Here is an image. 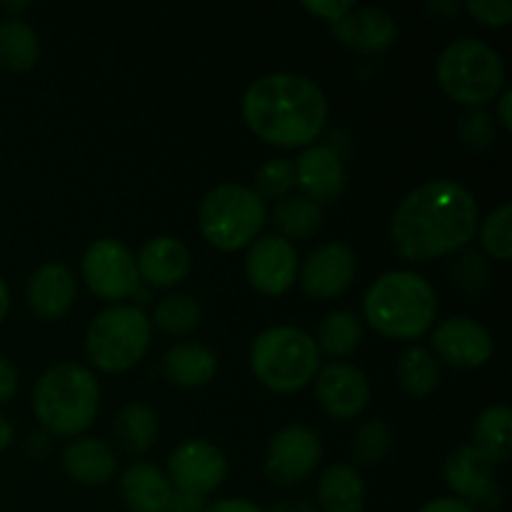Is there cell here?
Wrapping results in <instances>:
<instances>
[{"instance_id": "39", "label": "cell", "mask_w": 512, "mask_h": 512, "mask_svg": "<svg viewBox=\"0 0 512 512\" xmlns=\"http://www.w3.org/2000/svg\"><path fill=\"white\" fill-rule=\"evenodd\" d=\"M18 390V370L10 360L0 358V405L8 403Z\"/></svg>"}, {"instance_id": "34", "label": "cell", "mask_w": 512, "mask_h": 512, "mask_svg": "<svg viewBox=\"0 0 512 512\" xmlns=\"http://www.w3.org/2000/svg\"><path fill=\"white\" fill-rule=\"evenodd\" d=\"M480 243L485 253L495 260H510L512 255V205L503 203L495 208L480 225Z\"/></svg>"}, {"instance_id": "12", "label": "cell", "mask_w": 512, "mask_h": 512, "mask_svg": "<svg viewBox=\"0 0 512 512\" xmlns=\"http://www.w3.org/2000/svg\"><path fill=\"white\" fill-rule=\"evenodd\" d=\"M245 273L260 293L283 295L293 288L298 275V253L290 240L280 235H265L250 245L245 255Z\"/></svg>"}, {"instance_id": "41", "label": "cell", "mask_w": 512, "mask_h": 512, "mask_svg": "<svg viewBox=\"0 0 512 512\" xmlns=\"http://www.w3.org/2000/svg\"><path fill=\"white\" fill-rule=\"evenodd\" d=\"M203 512H265L263 508H258L255 503L243 498H233V500H220V503L205 505Z\"/></svg>"}, {"instance_id": "45", "label": "cell", "mask_w": 512, "mask_h": 512, "mask_svg": "<svg viewBox=\"0 0 512 512\" xmlns=\"http://www.w3.org/2000/svg\"><path fill=\"white\" fill-rule=\"evenodd\" d=\"M425 10L433 15H458L460 10V3H450V0H433V3L425 5Z\"/></svg>"}, {"instance_id": "4", "label": "cell", "mask_w": 512, "mask_h": 512, "mask_svg": "<svg viewBox=\"0 0 512 512\" xmlns=\"http://www.w3.org/2000/svg\"><path fill=\"white\" fill-rule=\"evenodd\" d=\"M100 388L88 368L60 363L45 370L33 390V410L48 433H83L98 415Z\"/></svg>"}, {"instance_id": "43", "label": "cell", "mask_w": 512, "mask_h": 512, "mask_svg": "<svg viewBox=\"0 0 512 512\" xmlns=\"http://www.w3.org/2000/svg\"><path fill=\"white\" fill-rule=\"evenodd\" d=\"M510 108H512V93H510V90H505V93L500 95V100H498V118H500V123H503L505 130H512Z\"/></svg>"}, {"instance_id": "29", "label": "cell", "mask_w": 512, "mask_h": 512, "mask_svg": "<svg viewBox=\"0 0 512 512\" xmlns=\"http://www.w3.org/2000/svg\"><path fill=\"white\" fill-rule=\"evenodd\" d=\"M363 340V325L348 310H335V313L325 315L318 325V350H323L330 358H345V355L355 353Z\"/></svg>"}, {"instance_id": "2", "label": "cell", "mask_w": 512, "mask_h": 512, "mask_svg": "<svg viewBox=\"0 0 512 512\" xmlns=\"http://www.w3.org/2000/svg\"><path fill=\"white\" fill-rule=\"evenodd\" d=\"M243 118L265 143L300 148L323 133L328 100L320 85L305 75L270 73L248 85Z\"/></svg>"}, {"instance_id": "14", "label": "cell", "mask_w": 512, "mask_h": 512, "mask_svg": "<svg viewBox=\"0 0 512 512\" xmlns=\"http://www.w3.org/2000/svg\"><path fill=\"white\" fill-rule=\"evenodd\" d=\"M433 350L453 368H480L493 355V335L478 320L455 315L433 330Z\"/></svg>"}, {"instance_id": "33", "label": "cell", "mask_w": 512, "mask_h": 512, "mask_svg": "<svg viewBox=\"0 0 512 512\" xmlns=\"http://www.w3.org/2000/svg\"><path fill=\"white\" fill-rule=\"evenodd\" d=\"M393 448V428L385 420L375 418L360 425L353 440V455L360 465H378Z\"/></svg>"}, {"instance_id": "10", "label": "cell", "mask_w": 512, "mask_h": 512, "mask_svg": "<svg viewBox=\"0 0 512 512\" xmlns=\"http://www.w3.org/2000/svg\"><path fill=\"white\" fill-rule=\"evenodd\" d=\"M225 475L228 460L208 440H185L168 458V480L178 493L205 498L223 485Z\"/></svg>"}, {"instance_id": "28", "label": "cell", "mask_w": 512, "mask_h": 512, "mask_svg": "<svg viewBox=\"0 0 512 512\" xmlns=\"http://www.w3.org/2000/svg\"><path fill=\"white\" fill-rule=\"evenodd\" d=\"M115 438L125 453L143 455L158 438V418L148 405L130 403L115 418Z\"/></svg>"}, {"instance_id": "30", "label": "cell", "mask_w": 512, "mask_h": 512, "mask_svg": "<svg viewBox=\"0 0 512 512\" xmlns=\"http://www.w3.org/2000/svg\"><path fill=\"white\" fill-rule=\"evenodd\" d=\"M275 225L288 238H310L323 225V208L305 195H285L275 205Z\"/></svg>"}, {"instance_id": "38", "label": "cell", "mask_w": 512, "mask_h": 512, "mask_svg": "<svg viewBox=\"0 0 512 512\" xmlns=\"http://www.w3.org/2000/svg\"><path fill=\"white\" fill-rule=\"evenodd\" d=\"M303 8L308 10V13L320 15L323 20H330V23H335V20L343 18L348 10H353L355 5L350 3V0H305Z\"/></svg>"}, {"instance_id": "19", "label": "cell", "mask_w": 512, "mask_h": 512, "mask_svg": "<svg viewBox=\"0 0 512 512\" xmlns=\"http://www.w3.org/2000/svg\"><path fill=\"white\" fill-rule=\"evenodd\" d=\"M138 275L153 288H173L190 273V250L173 235L148 240L135 258Z\"/></svg>"}, {"instance_id": "13", "label": "cell", "mask_w": 512, "mask_h": 512, "mask_svg": "<svg viewBox=\"0 0 512 512\" xmlns=\"http://www.w3.org/2000/svg\"><path fill=\"white\" fill-rule=\"evenodd\" d=\"M445 483L463 503L495 508L500 490L495 485V465L475 445H460L445 460Z\"/></svg>"}, {"instance_id": "31", "label": "cell", "mask_w": 512, "mask_h": 512, "mask_svg": "<svg viewBox=\"0 0 512 512\" xmlns=\"http://www.w3.org/2000/svg\"><path fill=\"white\" fill-rule=\"evenodd\" d=\"M450 280H453L460 293L470 295V298H483L490 285H493L488 258L475 248L463 250L450 265Z\"/></svg>"}, {"instance_id": "16", "label": "cell", "mask_w": 512, "mask_h": 512, "mask_svg": "<svg viewBox=\"0 0 512 512\" xmlns=\"http://www.w3.org/2000/svg\"><path fill=\"white\" fill-rule=\"evenodd\" d=\"M355 278V253L343 243H325L305 258L300 285L315 300L338 298Z\"/></svg>"}, {"instance_id": "36", "label": "cell", "mask_w": 512, "mask_h": 512, "mask_svg": "<svg viewBox=\"0 0 512 512\" xmlns=\"http://www.w3.org/2000/svg\"><path fill=\"white\" fill-rule=\"evenodd\" d=\"M458 135H460V140H463L465 148L483 150V148H490V145L495 143V135H498V130H495L493 115L485 113L483 108H470L468 113L460 118Z\"/></svg>"}, {"instance_id": "8", "label": "cell", "mask_w": 512, "mask_h": 512, "mask_svg": "<svg viewBox=\"0 0 512 512\" xmlns=\"http://www.w3.org/2000/svg\"><path fill=\"white\" fill-rule=\"evenodd\" d=\"M150 348V320L135 305H113L95 315L85 335V353L103 373H123Z\"/></svg>"}, {"instance_id": "17", "label": "cell", "mask_w": 512, "mask_h": 512, "mask_svg": "<svg viewBox=\"0 0 512 512\" xmlns=\"http://www.w3.org/2000/svg\"><path fill=\"white\" fill-rule=\"evenodd\" d=\"M295 185L313 203H335L345 190V168L338 153L325 145H310L293 165Z\"/></svg>"}, {"instance_id": "22", "label": "cell", "mask_w": 512, "mask_h": 512, "mask_svg": "<svg viewBox=\"0 0 512 512\" xmlns=\"http://www.w3.org/2000/svg\"><path fill=\"white\" fill-rule=\"evenodd\" d=\"M63 468L75 483L105 485L115 473L113 448L98 438H78L63 450Z\"/></svg>"}, {"instance_id": "1", "label": "cell", "mask_w": 512, "mask_h": 512, "mask_svg": "<svg viewBox=\"0 0 512 512\" xmlns=\"http://www.w3.org/2000/svg\"><path fill=\"white\" fill-rule=\"evenodd\" d=\"M478 220V203L465 185L448 178L428 180L400 200L390 240L403 260L425 263L465 248Z\"/></svg>"}, {"instance_id": "26", "label": "cell", "mask_w": 512, "mask_h": 512, "mask_svg": "<svg viewBox=\"0 0 512 512\" xmlns=\"http://www.w3.org/2000/svg\"><path fill=\"white\" fill-rule=\"evenodd\" d=\"M38 58V33L20 18L3 20V23H0V65H5L8 70L23 73V70L35 68Z\"/></svg>"}, {"instance_id": "20", "label": "cell", "mask_w": 512, "mask_h": 512, "mask_svg": "<svg viewBox=\"0 0 512 512\" xmlns=\"http://www.w3.org/2000/svg\"><path fill=\"white\" fill-rule=\"evenodd\" d=\"M75 278L60 263H45L30 275L28 305L40 318H60L75 300Z\"/></svg>"}, {"instance_id": "15", "label": "cell", "mask_w": 512, "mask_h": 512, "mask_svg": "<svg viewBox=\"0 0 512 512\" xmlns=\"http://www.w3.org/2000/svg\"><path fill=\"white\" fill-rule=\"evenodd\" d=\"M315 395L330 418L350 420L363 413L368 405L370 383L360 368L335 360L315 375Z\"/></svg>"}, {"instance_id": "11", "label": "cell", "mask_w": 512, "mask_h": 512, "mask_svg": "<svg viewBox=\"0 0 512 512\" xmlns=\"http://www.w3.org/2000/svg\"><path fill=\"white\" fill-rule=\"evenodd\" d=\"M323 445L310 428L288 425L278 430L268 445L265 455V475L278 485L303 483L318 468Z\"/></svg>"}, {"instance_id": "40", "label": "cell", "mask_w": 512, "mask_h": 512, "mask_svg": "<svg viewBox=\"0 0 512 512\" xmlns=\"http://www.w3.org/2000/svg\"><path fill=\"white\" fill-rule=\"evenodd\" d=\"M418 512H475V508H470L460 498H435L425 503Z\"/></svg>"}, {"instance_id": "6", "label": "cell", "mask_w": 512, "mask_h": 512, "mask_svg": "<svg viewBox=\"0 0 512 512\" xmlns=\"http://www.w3.org/2000/svg\"><path fill=\"white\" fill-rule=\"evenodd\" d=\"M440 88L458 103L480 108L500 95L505 63L498 50L478 38H458L438 58Z\"/></svg>"}, {"instance_id": "25", "label": "cell", "mask_w": 512, "mask_h": 512, "mask_svg": "<svg viewBox=\"0 0 512 512\" xmlns=\"http://www.w3.org/2000/svg\"><path fill=\"white\" fill-rule=\"evenodd\" d=\"M510 420L512 413L508 405H490L475 420L473 445L493 465L505 463L510 458Z\"/></svg>"}, {"instance_id": "44", "label": "cell", "mask_w": 512, "mask_h": 512, "mask_svg": "<svg viewBox=\"0 0 512 512\" xmlns=\"http://www.w3.org/2000/svg\"><path fill=\"white\" fill-rule=\"evenodd\" d=\"M270 512H318L308 500H280Z\"/></svg>"}, {"instance_id": "42", "label": "cell", "mask_w": 512, "mask_h": 512, "mask_svg": "<svg viewBox=\"0 0 512 512\" xmlns=\"http://www.w3.org/2000/svg\"><path fill=\"white\" fill-rule=\"evenodd\" d=\"M203 508H205L203 498H195V495H185V493H173V500H170L165 512H203Z\"/></svg>"}, {"instance_id": "27", "label": "cell", "mask_w": 512, "mask_h": 512, "mask_svg": "<svg viewBox=\"0 0 512 512\" xmlns=\"http://www.w3.org/2000/svg\"><path fill=\"white\" fill-rule=\"evenodd\" d=\"M395 378H398V385L405 393L413 395V398H425V395L438 388L440 365L428 348L413 345L398 358Z\"/></svg>"}, {"instance_id": "5", "label": "cell", "mask_w": 512, "mask_h": 512, "mask_svg": "<svg viewBox=\"0 0 512 512\" xmlns=\"http://www.w3.org/2000/svg\"><path fill=\"white\" fill-rule=\"evenodd\" d=\"M255 378L273 393H295L320 370V350L313 335L295 325L263 330L250 348Z\"/></svg>"}, {"instance_id": "47", "label": "cell", "mask_w": 512, "mask_h": 512, "mask_svg": "<svg viewBox=\"0 0 512 512\" xmlns=\"http://www.w3.org/2000/svg\"><path fill=\"white\" fill-rule=\"evenodd\" d=\"M8 310H10V293H8V285H5V280L0 278V323L5 320Z\"/></svg>"}, {"instance_id": "46", "label": "cell", "mask_w": 512, "mask_h": 512, "mask_svg": "<svg viewBox=\"0 0 512 512\" xmlns=\"http://www.w3.org/2000/svg\"><path fill=\"white\" fill-rule=\"evenodd\" d=\"M10 443H13V425L0 415V450L8 448Z\"/></svg>"}, {"instance_id": "32", "label": "cell", "mask_w": 512, "mask_h": 512, "mask_svg": "<svg viewBox=\"0 0 512 512\" xmlns=\"http://www.w3.org/2000/svg\"><path fill=\"white\" fill-rule=\"evenodd\" d=\"M153 323L168 335H188L200 325V303L193 295H168L153 310Z\"/></svg>"}, {"instance_id": "7", "label": "cell", "mask_w": 512, "mask_h": 512, "mask_svg": "<svg viewBox=\"0 0 512 512\" xmlns=\"http://www.w3.org/2000/svg\"><path fill=\"white\" fill-rule=\"evenodd\" d=\"M198 223L213 248L240 250L263 230L265 200L245 185H218L200 203Z\"/></svg>"}, {"instance_id": "23", "label": "cell", "mask_w": 512, "mask_h": 512, "mask_svg": "<svg viewBox=\"0 0 512 512\" xmlns=\"http://www.w3.org/2000/svg\"><path fill=\"white\" fill-rule=\"evenodd\" d=\"M165 373L180 388H200L210 383L218 370V358L213 350L198 343H180L165 353Z\"/></svg>"}, {"instance_id": "9", "label": "cell", "mask_w": 512, "mask_h": 512, "mask_svg": "<svg viewBox=\"0 0 512 512\" xmlns=\"http://www.w3.org/2000/svg\"><path fill=\"white\" fill-rule=\"evenodd\" d=\"M83 278L103 300H123L138 290L140 275L133 250L115 238H100L83 255Z\"/></svg>"}, {"instance_id": "18", "label": "cell", "mask_w": 512, "mask_h": 512, "mask_svg": "<svg viewBox=\"0 0 512 512\" xmlns=\"http://www.w3.org/2000/svg\"><path fill=\"white\" fill-rule=\"evenodd\" d=\"M335 38L348 48L360 50V53H378V50L390 48L398 38V20L385 8H353L330 23Z\"/></svg>"}, {"instance_id": "21", "label": "cell", "mask_w": 512, "mask_h": 512, "mask_svg": "<svg viewBox=\"0 0 512 512\" xmlns=\"http://www.w3.org/2000/svg\"><path fill=\"white\" fill-rule=\"evenodd\" d=\"M120 498L130 512H165L173 500V485L155 465L135 463L120 478Z\"/></svg>"}, {"instance_id": "48", "label": "cell", "mask_w": 512, "mask_h": 512, "mask_svg": "<svg viewBox=\"0 0 512 512\" xmlns=\"http://www.w3.org/2000/svg\"><path fill=\"white\" fill-rule=\"evenodd\" d=\"M5 10H10V13H20V10H28L30 3H3Z\"/></svg>"}, {"instance_id": "35", "label": "cell", "mask_w": 512, "mask_h": 512, "mask_svg": "<svg viewBox=\"0 0 512 512\" xmlns=\"http://www.w3.org/2000/svg\"><path fill=\"white\" fill-rule=\"evenodd\" d=\"M295 185V170L288 158H270L255 175V193L260 198H285Z\"/></svg>"}, {"instance_id": "37", "label": "cell", "mask_w": 512, "mask_h": 512, "mask_svg": "<svg viewBox=\"0 0 512 512\" xmlns=\"http://www.w3.org/2000/svg\"><path fill=\"white\" fill-rule=\"evenodd\" d=\"M465 10L473 13L483 25H490V28H503L512 20L510 0H468Z\"/></svg>"}, {"instance_id": "3", "label": "cell", "mask_w": 512, "mask_h": 512, "mask_svg": "<svg viewBox=\"0 0 512 512\" xmlns=\"http://www.w3.org/2000/svg\"><path fill=\"white\" fill-rule=\"evenodd\" d=\"M365 320L380 335L393 340H413L428 333L438 313L435 290L423 275L410 270H390L380 275L363 300Z\"/></svg>"}, {"instance_id": "24", "label": "cell", "mask_w": 512, "mask_h": 512, "mask_svg": "<svg viewBox=\"0 0 512 512\" xmlns=\"http://www.w3.org/2000/svg\"><path fill=\"white\" fill-rule=\"evenodd\" d=\"M318 500L325 512H363V478L350 465H333L320 478Z\"/></svg>"}]
</instances>
